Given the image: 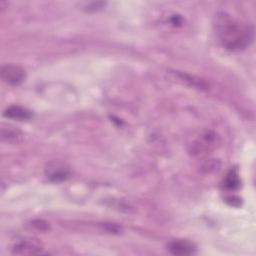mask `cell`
Masks as SVG:
<instances>
[{
  "label": "cell",
  "mask_w": 256,
  "mask_h": 256,
  "mask_svg": "<svg viewBox=\"0 0 256 256\" xmlns=\"http://www.w3.org/2000/svg\"><path fill=\"white\" fill-rule=\"evenodd\" d=\"M214 27L220 43L228 50H243L253 40V28L225 12L216 15Z\"/></svg>",
  "instance_id": "1"
},
{
  "label": "cell",
  "mask_w": 256,
  "mask_h": 256,
  "mask_svg": "<svg viewBox=\"0 0 256 256\" xmlns=\"http://www.w3.org/2000/svg\"><path fill=\"white\" fill-rule=\"evenodd\" d=\"M45 176L52 182H63L71 177V170L66 163L54 160L46 165Z\"/></svg>",
  "instance_id": "2"
},
{
  "label": "cell",
  "mask_w": 256,
  "mask_h": 256,
  "mask_svg": "<svg viewBox=\"0 0 256 256\" xmlns=\"http://www.w3.org/2000/svg\"><path fill=\"white\" fill-rule=\"evenodd\" d=\"M0 73L3 81L12 86H17L21 84L26 78L25 70L22 67L13 64L3 65L1 67Z\"/></svg>",
  "instance_id": "3"
},
{
  "label": "cell",
  "mask_w": 256,
  "mask_h": 256,
  "mask_svg": "<svg viewBox=\"0 0 256 256\" xmlns=\"http://www.w3.org/2000/svg\"><path fill=\"white\" fill-rule=\"evenodd\" d=\"M42 249V244L36 239H24L13 246L12 252L17 255H35L40 254Z\"/></svg>",
  "instance_id": "4"
},
{
  "label": "cell",
  "mask_w": 256,
  "mask_h": 256,
  "mask_svg": "<svg viewBox=\"0 0 256 256\" xmlns=\"http://www.w3.org/2000/svg\"><path fill=\"white\" fill-rule=\"evenodd\" d=\"M168 251L173 255H193L196 253L194 244L187 240H174L167 244Z\"/></svg>",
  "instance_id": "5"
},
{
  "label": "cell",
  "mask_w": 256,
  "mask_h": 256,
  "mask_svg": "<svg viewBox=\"0 0 256 256\" xmlns=\"http://www.w3.org/2000/svg\"><path fill=\"white\" fill-rule=\"evenodd\" d=\"M216 135L212 132H206L203 135L199 136L192 144H191V151L193 153L200 154L201 152L209 150L210 147H212L215 143Z\"/></svg>",
  "instance_id": "6"
},
{
  "label": "cell",
  "mask_w": 256,
  "mask_h": 256,
  "mask_svg": "<svg viewBox=\"0 0 256 256\" xmlns=\"http://www.w3.org/2000/svg\"><path fill=\"white\" fill-rule=\"evenodd\" d=\"M4 116L18 121H26L32 117V112L25 107L19 105H12L4 111Z\"/></svg>",
  "instance_id": "7"
},
{
  "label": "cell",
  "mask_w": 256,
  "mask_h": 256,
  "mask_svg": "<svg viewBox=\"0 0 256 256\" xmlns=\"http://www.w3.org/2000/svg\"><path fill=\"white\" fill-rule=\"evenodd\" d=\"M224 186L230 190H235V189L239 188L240 179H239V176H238V173L236 172V170H231L227 174L225 181H224Z\"/></svg>",
  "instance_id": "8"
},
{
  "label": "cell",
  "mask_w": 256,
  "mask_h": 256,
  "mask_svg": "<svg viewBox=\"0 0 256 256\" xmlns=\"http://www.w3.org/2000/svg\"><path fill=\"white\" fill-rule=\"evenodd\" d=\"M7 127H8V129H5L4 127H2V129H1L2 138L7 139V141H16L17 142L18 138L21 137V132L13 126L8 125Z\"/></svg>",
  "instance_id": "9"
},
{
  "label": "cell",
  "mask_w": 256,
  "mask_h": 256,
  "mask_svg": "<svg viewBox=\"0 0 256 256\" xmlns=\"http://www.w3.org/2000/svg\"><path fill=\"white\" fill-rule=\"evenodd\" d=\"M31 225L35 228H37L40 231H46L49 229V225L47 222L43 221V220H35L31 222Z\"/></svg>",
  "instance_id": "10"
}]
</instances>
